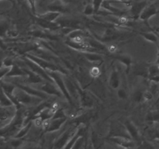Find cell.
<instances>
[{"label": "cell", "mask_w": 159, "mask_h": 149, "mask_svg": "<svg viewBox=\"0 0 159 149\" xmlns=\"http://www.w3.org/2000/svg\"><path fill=\"white\" fill-rule=\"evenodd\" d=\"M77 127H70L68 130H65L63 133L60 135L58 137L57 140L54 141V147L55 148H64L65 146V144L70 141L71 138H72L73 135L75 133L76 130H77Z\"/></svg>", "instance_id": "6"}, {"label": "cell", "mask_w": 159, "mask_h": 149, "mask_svg": "<svg viewBox=\"0 0 159 149\" xmlns=\"http://www.w3.org/2000/svg\"><path fill=\"white\" fill-rule=\"evenodd\" d=\"M89 74L93 78H97L100 75V70L98 67H93L89 71Z\"/></svg>", "instance_id": "34"}, {"label": "cell", "mask_w": 159, "mask_h": 149, "mask_svg": "<svg viewBox=\"0 0 159 149\" xmlns=\"http://www.w3.org/2000/svg\"><path fill=\"white\" fill-rule=\"evenodd\" d=\"M156 63L159 64V44H158V59H157Z\"/></svg>", "instance_id": "46"}, {"label": "cell", "mask_w": 159, "mask_h": 149, "mask_svg": "<svg viewBox=\"0 0 159 149\" xmlns=\"http://www.w3.org/2000/svg\"><path fill=\"white\" fill-rule=\"evenodd\" d=\"M14 96L23 106H36L39 103H40L42 101H43V99H41V98L29 94L26 91L19 88V87H16V88L14 91Z\"/></svg>", "instance_id": "1"}, {"label": "cell", "mask_w": 159, "mask_h": 149, "mask_svg": "<svg viewBox=\"0 0 159 149\" xmlns=\"http://www.w3.org/2000/svg\"><path fill=\"white\" fill-rule=\"evenodd\" d=\"M117 96L120 99H126L127 98V93L124 88H119L117 92Z\"/></svg>", "instance_id": "39"}, {"label": "cell", "mask_w": 159, "mask_h": 149, "mask_svg": "<svg viewBox=\"0 0 159 149\" xmlns=\"http://www.w3.org/2000/svg\"><path fill=\"white\" fill-rule=\"evenodd\" d=\"M118 1H121V2H127L128 0H118Z\"/></svg>", "instance_id": "49"}, {"label": "cell", "mask_w": 159, "mask_h": 149, "mask_svg": "<svg viewBox=\"0 0 159 149\" xmlns=\"http://www.w3.org/2000/svg\"><path fill=\"white\" fill-rule=\"evenodd\" d=\"M141 36L144 37L145 40H147L148 41L152 42V43H159V38L158 36L153 32H143L140 33Z\"/></svg>", "instance_id": "25"}, {"label": "cell", "mask_w": 159, "mask_h": 149, "mask_svg": "<svg viewBox=\"0 0 159 149\" xmlns=\"http://www.w3.org/2000/svg\"><path fill=\"white\" fill-rule=\"evenodd\" d=\"M62 14L57 12H51V11H48V12H45L43 14H37L36 16H38L40 18L44 19V20H48L51 22H55L58 17H60Z\"/></svg>", "instance_id": "22"}, {"label": "cell", "mask_w": 159, "mask_h": 149, "mask_svg": "<svg viewBox=\"0 0 159 149\" xmlns=\"http://www.w3.org/2000/svg\"><path fill=\"white\" fill-rule=\"evenodd\" d=\"M109 83H110V86L114 89L119 88L120 84V78L119 73L116 69H113L110 73Z\"/></svg>", "instance_id": "19"}, {"label": "cell", "mask_w": 159, "mask_h": 149, "mask_svg": "<svg viewBox=\"0 0 159 149\" xmlns=\"http://www.w3.org/2000/svg\"><path fill=\"white\" fill-rule=\"evenodd\" d=\"M17 1H20V2H22V1H23V0H17Z\"/></svg>", "instance_id": "50"}, {"label": "cell", "mask_w": 159, "mask_h": 149, "mask_svg": "<svg viewBox=\"0 0 159 149\" xmlns=\"http://www.w3.org/2000/svg\"><path fill=\"white\" fill-rule=\"evenodd\" d=\"M62 1H64L65 3H67V4H69V3L72 2L74 1V0H62Z\"/></svg>", "instance_id": "45"}, {"label": "cell", "mask_w": 159, "mask_h": 149, "mask_svg": "<svg viewBox=\"0 0 159 149\" xmlns=\"http://www.w3.org/2000/svg\"><path fill=\"white\" fill-rule=\"evenodd\" d=\"M26 57L28 58L31 59L32 61H34V62H36L37 64H38L40 67L43 68L45 70H52V71H60L61 73H62L63 74H66L67 75V71H65V69L63 68H59L58 66H57L56 65L53 64L52 62H50L48 61V60L44 58H42V57H38V56H35V55H33L31 54H25Z\"/></svg>", "instance_id": "3"}, {"label": "cell", "mask_w": 159, "mask_h": 149, "mask_svg": "<svg viewBox=\"0 0 159 149\" xmlns=\"http://www.w3.org/2000/svg\"><path fill=\"white\" fill-rule=\"evenodd\" d=\"M36 23L40 28L48 31H55L57 30L61 27L56 22H51L44 19L40 18L38 16H36Z\"/></svg>", "instance_id": "13"}, {"label": "cell", "mask_w": 159, "mask_h": 149, "mask_svg": "<svg viewBox=\"0 0 159 149\" xmlns=\"http://www.w3.org/2000/svg\"><path fill=\"white\" fill-rule=\"evenodd\" d=\"M148 1L151 2H155V1H158V0H148Z\"/></svg>", "instance_id": "48"}, {"label": "cell", "mask_w": 159, "mask_h": 149, "mask_svg": "<svg viewBox=\"0 0 159 149\" xmlns=\"http://www.w3.org/2000/svg\"><path fill=\"white\" fill-rule=\"evenodd\" d=\"M149 80L152 81V82H157V83H159V74L155 76H152V77L149 78Z\"/></svg>", "instance_id": "44"}, {"label": "cell", "mask_w": 159, "mask_h": 149, "mask_svg": "<svg viewBox=\"0 0 159 149\" xmlns=\"http://www.w3.org/2000/svg\"><path fill=\"white\" fill-rule=\"evenodd\" d=\"M159 12L158 8H157L156 4L155 2H152L149 3L147 6L145 7V9L143 10V12H141V16H140V19L143 21L147 22L149 19L152 18L154 16L157 15Z\"/></svg>", "instance_id": "10"}, {"label": "cell", "mask_w": 159, "mask_h": 149, "mask_svg": "<svg viewBox=\"0 0 159 149\" xmlns=\"http://www.w3.org/2000/svg\"><path fill=\"white\" fill-rule=\"evenodd\" d=\"M1 1H3V0H1ZM8 1L12 3V4H14V2H15V0H8Z\"/></svg>", "instance_id": "47"}, {"label": "cell", "mask_w": 159, "mask_h": 149, "mask_svg": "<svg viewBox=\"0 0 159 149\" xmlns=\"http://www.w3.org/2000/svg\"><path fill=\"white\" fill-rule=\"evenodd\" d=\"M24 63L26 64V67L28 68H30V70H32L33 71H34L35 73H37V74H39L40 76H41L44 80L48 81V82H53V83H55L54 81V79L48 74L47 71L45 69H43L42 67H40L38 64H37L36 62H34V61H32L31 59L28 58V57H25L24 58Z\"/></svg>", "instance_id": "5"}, {"label": "cell", "mask_w": 159, "mask_h": 149, "mask_svg": "<svg viewBox=\"0 0 159 149\" xmlns=\"http://www.w3.org/2000/svg\"><path fill=\"white\" fill-rule=\"evenodd\" d=\"M24 70L26 71V72L27 73L25 83L29 84V85H34V84L40 83V82H43V81H45L41 76L37 74V73L33 71L32 70H30V68H24Z\"/></svg>", "instance_id": "15"}, {"label": "cell", "mask_w": 159, "mask_h": 149, "mask_svg": "<svg viewBox=\"0 0 159 149\" xmlns=\"http://www.w3.org/2000/svg\"><path fill=\"white\" fill-rule=\"evenodd\" d=\"M14 84V83H13ZM16 85L19 88H22L24 91H26V93H28L29 94L33 95V96H37V97H40L43 99H49L50 95L47 94L46 93L43 91H40V90L37 89V88H34V87L30 86V85H26V84H20V83H16Z\"/></svg>", "instance_id": "9"}, {"label": "cell", "mask_w": 159, "mask_h": 149, "mask_svg": "<svg viewBox=\"0 0 159 149\" xmlns=\"http://www.w3.org/2000/svg\"><path fill=\"white\" fill-rule=\"evenodd\" d=\"M113 57L116 59H117L119 61L124 64L126 66V69H127V72H129L130 71V66L132 64V57L131 56L128 55V54H116V55H113Z\"/></svg>", "instance_id": "20"}, {"label": "cell", "mask_w": 159, "mask_h": 149, "mask_svg": "<svg viewBox=\"0 0 159 149\" xmlns=\"http://www.w3.org/2000/svg\"><path fill=\"white\" fill-rule=\"evenodd\" d=\"M154 97V94L150 90H146L144 92V99L146 101L152 100Z\"/></svg>", "instance_id": "38"}, {"label": "cell", "mask_w": 159, "mask_h": 149, "mask_svg": "<svg viewBox=\"0 0 159 149\" xmlns=\"http://www.w3.org/2000/svg\"><path fill=\"white\" fill-rule=\"evenodd\" d=\"M159 74V64L155 63L148 67V79L152 76Z\"/></svg>", "instance_id": "29"}, {"label": "cell", "mask_w": 159, "mask_h": 149, "mask_svg": "<svg viewBox=\"0 0 159 149\" xmlns=\"http://www.w3.org/2000/svg\"><path fill=\"white\" fill-rule=\"evenodd\" d=\"M124 126H125L126 128H127V132H128V133L130 134V136L131 137L132 139L135 141H139L141 138H140L139 130H138L136 125H135L131 120H127L124 122Z\"/></svg>", "instance_id": "14"}, {"label": "cell", "mask_w": 159, "mask_h": 149, "mask_svg": "<svg viewBox=\"0 0 159 149\" xmlns=\"http://www.w3.org/2000/svg\"><path fill=\"white\" fill-rule=\"evenodd\" d=\"M33 124H34V121L31 120V121H30V122H28L26 124L23 125V127L20 129V130L17 132L16 134L14 136V138H23V137L26 136V135L28 133V132L30 131V130L31 127H32Z\"/></svg>", "instance_id": "23"}, {"label": "cell", "mask_w": 159, "mask_h": 149, "mask_svg": "<svg viewBox=\"0 0 159 149\" xmlns=\"http://www.w3.org/2000/svg\"><path fill=\"white\" fill-rule=\"evenodd\" d=\"M104 0H93V4L95 9V13L97 14L102 7V4Z\"/></svg>", "instance_id": "33"}, {"label": "cell", "mask_w": 159, "mask_h": 149, "mask_svg": "<svg viewBox=\"0 0 159 149\" xmlns=\"http://www.w3.org/2000/svg\"><path fill=\"white\" fill-rule=\"evenodd\" d=\"M84 141H85V138L84 136L79 138L77 141H75V143L73 145L72 148H81L82 147V144H84Z\"/></svg>", "instance_id": "36"}, {"label": "cell", "mask_w": 159, "mask_h": 149, "mask_svg": "<svg viewBox=\"0 0 159 149\" xmlns=\"http://www.w3.org/2000/svg\"><path fill=\"white\" fill-rule=\"evenodd\" d=\"M84 14L86 16H92L93 14L95 13V9L94 6H93V3H89L85 6V9L83 11Z\"/></svg>", "instance_id": "31"}, {"label": "cell", "mask_w": 159, "mask_h": 149, "mask_svg": "<svg viewBox=\"0 0 159 149\" xmlns=\"http://www.w3.org/2000/svg\"><path fill=\"white\" fill-rule=\"evenodd\" d=\"M23 142H24V140L23 139V138H14L9 141V144H10L11 146L13 147H20V146L23 144Z\"/></svg>", "instance_id": "30"}, {"label": "cell", "mask_w": 159, "mask_h": 149, "mask_svg": "<svg viewBox=\"0 0 159 149\" xmlns=\"http://www.w3.org/2000/svg\"><path fill=\"white\" fill-rule=\"evenodd\" d=\"M66 121H67V116L66 117L51 119V122H50L49 127H48V128L45 131L46 132L57 131V130H60L61 127H62V125H63Z\"/></svg>", "instance_id": "18"}, {"label": "cell", "mask_w": 159, "mask_h": 149, "mask_svg": "<svg viewBox=\"0 0 159 149\" xmlns=\"http://www.w3.org/2000/svg\"><path fill=\"white\" fill-rule=\"evenodd\" d=\"M27 2L28 5H29L30 8L31 9V12L33 14L36 13V7H35V0H26Z\"/></svg>", "instance_id": "41"}, {"label": "cell", "mask_w": 159, "mask_h": 149, "mask_svg": "<svg viewBox=\"0 0 159 149\" xmlns=\"http://www.w3.org/2000/svg\"><path fill=\"white\" fill-rule=\"evenodd\" d=\"M48 74L54 79V82H55L56 85H57L60 90L61 91V93H63L64 96H65V99L69 102L70 104L72 105L73 104V99L72 97L70 95L69 92H68V88H67L66 85H65V80H64V76L62 73H61L60 71H52V70H46Z\"/></svg>", "instance_id": "2"}, {"label": "cell", "mask_w": 159, "mask_h": 149, "mask_svg": "<svg viewBox=\"0 0 159 149\" xmlns=\"http://www.w3.org/2000/svg\"><path fill=\"white\" fill-rule=\"evenodd\" d=\"M84 57L90 62H102V57L100 54H98L96 52H93V51H83L82 52Z\"/></svg>", "instance_id": "21"}, {"label": "cell", "mask_w": 159, "mask_h": 149, "mask_svg": "<svg viewBox=\"0 0 159 149\" xmlns=\"http://www.w3.org/2000/svg\"><path fill=\"white\" fill-rule=\"evenodd\" d=\"M85 40L88 42V43L92 47L96 50H106V48H107L103 43H102L99 40H96V39L90 38V37H85Z\"/></svg>", "instance_id": "24"}, {"label": "cell", "mask_w": 159, "mask_h": 149, "mask_svg": "<svg viewBox=\"0 0 159 149\" xmlns=\"http://www.w3.org/2000/svg\"><path fill=\"white\" fill-rule=\"evenodd\" d=\"M85 126L82 125V124L79 125V127H78V128H77V130H76L75 134L73 135L72 138L70 139V141H68L66 144H65V146L64 148H72L73 145H74V144L75 143V141H77L79 138L84 136V135H85Z\"/></svg>", "instance_id": "17"}, {"label": "cell", "mask_w": 159, "mask_h": 149, "mask_svg": "<svg viewBox=\"0 0 159 149\" xmlns=\"http://www.w3.org/2000/svg\"><path fill=\"white\" fill-rule=\"evenodd\" d=\"M134 73L137 75H141L144 77H148V68H146L143 65H137L134 70Z\"/></svg>", "instance_id": "27"}, {"label": "cell", "mask_w": 159, "mask_h": 149, "mask_svg": "<svg viewBox=\"0 0 159 149\" xmlns=\"http://www.w3.org/2000/svg\"><path fill=\"white\" fill-rule=\"evenodd\" d=\"M8 27H9V23L6 20H2L1 21V34L2 37H3L4 34L8 31Z\"/></svg>", "instance_id": "35"}, {"label": "cell", "mask_w": 159, "mask_h": 149, "mask_svg": "<svg viewBox=\"0 0 159 149\" xmlns=\"http://www.w3.org/2000/svg\"><path fill=\"white\" fill-rule=\"evenodd\" d=\"M109 141L117 144L119 147H125V148L134 147L135 146L133 139L126 138V137H110L109 138Z\"/></svg>", "instance_id": "11"}, {"label": "cell", "mask_w": 159, "mask_h": 149, "mask_svg": "<svg viewBox=\"0 0 159 149\" xmlns=\"http://www.w3.org/2000/svg\"><path fill=\"white\" fill-rule=\"evenodd\" d=\"M47 9L48 11L57 12L61 14L68 13L70 11L69 8H68V4L65 3L62 0H54L48 5Z\"/></svg>", "instance_id": "8"}, {"label": "cell", "mask_w": 159, "mask_h": 149, "mask_svg": "<svg viewBox=\"0 0 159 149\" xmlns=\"http://www.w3.org/2000/svg\"><path fill=\"white\" fill-rule=\"evenodd\" d=\"M134 100L136 102H140L144 99V92L141 90H137L133 96Z\"/></svg>", "instance_id": "32"}, {"label": "cell", "mask_w": 159, "mask_h": 149, "mask_svg": "<svg viewBox=\"0 0 159 149\" xmlns=\"http://www.w3.org/2000/svg\"><path fill=\"white\" fill-rule=\"evenodd\" d=\"M14 62L10 57H6L2 61V65L6 67H12L13 65Z\"/></svg>", "instance_id": "40"}, {"label": "cell", "mask_w": 159, "mask_h": 149, "mask_svg": "<svg viewBox=\"0 0 159 149\" xmlns=\"http://www.w3.org/2000/svg\"><path fill=\"white\" fill-rule=\"evenodd\" d=\"M150 3V2L148 0H139L132 3L130 6V16L134 20H138L140 19L141 12H143L146 6Z\"/></svg>", "instance_id": "7"}, {"label": "cell", "mask_w": 159, "mask_h": 149, "mask_svg": "<svg viewBox=\"0 0 159 149\" xmlns=\"http://www.w3.org/2000/svg\"><path fill=\"white\" fill-rule=\"evenodd\" d=\"M61 117H66V115H65V111H64L62 109H59L57 112L54 114V116H52L51 119H56V118H61Z\"/></svg>", "instance_id": "37"}, {"label": "cell", "mask_w": 159, "mask_h": 149, "mask_svg": "<svg viewBox=\"0 0 159 149\" xmlns=\"http://www.w3.org/2000/svg\"><path fill=\"white\" fill-rule=\"evenodd\" d=\"M56 23L61 26V27H65V28H70V29H81L80 23L78 20H75V19L71 18H58L56 20Z\"/></svg>", "instance_id": "12"}, {"label": "cell", "mask_w": 159, "mask_h": 149, "mask_svg": "<svg viewBox=\"0 0 159 149\" xmlns=\"http://www.w3.org/2000/svg\"><path fill=\"white\" fill-rule=\"evenodd\" d=\"M146 120L149 122H158L159 121V110H152L148 113L146 116Z\"/></svg>", "instance_id": "26"}, {"label": "cell", "mask_w": 159, "mask_h": 149, "mask_svg": "<svg viewBox=\"0 0 159 149\" xmlns=\"http://www.w3.org/2000/svg\"><path fill=\"white\" fill-rule=\"evenodd\" d=\"M27 73L24 70V68L19 66L17 64L14 63L11 67L9 72L6 74V78H16V77H26Z\"/></svg>", "instance_id": "16"}, {"label": "cell", "mask_w": 159, "mask_h": 149, "mask_svg": "<svg viewBox=\"0 0 159 149\" xmlns=\"http://www.w3.org/2000/svg\"><path fill=\"white\" fill-rule=\"evenodd\" d=\"M107 50H108L111 53H115L116 51V50H117V48H116V47L115 46V45L112 44V45H110V46L107 47Z\"/></svg>", "instance_id": "43"}, {"label": "cell", "mask_w": 159, "mask_h": 149, "mask_svg": "<svg viewBox=\"0 0 159 149\" xmlns=\"http://www.w3.org/2000/svg\"><path fill=\"white\" fill-rule=\"evenodd\" d=\"M14 106L12 101L6 96V93L2 90V97H1V107H8Z\"/></svg>", "instance_id": "28"}, {"label": "cell", "mask_w": 159, "mask_h": 149, "mask_svg": "<svg viewBox=\"0 0 159 149\" xmlns=\"http://www.w3.org/2000/svg\"><path fill=\"white\" fill-rule=\"evenodd\" d=\"M34 85H37V88H36L40 90V91L44 92V93L50 95V96H55L60 98L64 96L63 93H61L60 88L57 87V85H56L55 83H53V82H48V81L45 80L43 81V82L34 84ZM64 97H65V96H64Z\"/></svg>", "instance_id": "4"}, {"label": "cell", "mask_w": 159, "mask_h": 149, "mask_svg": "<svg viewBox=\"0 0 159 149\" xmlns=\"http://www.w3.org/2000/svg\"><path fill=\"white\" fill-rule=\"evenodd\" d=\"M11 67H6V66H3L2 65V68H1V79H3V78L6 76V74H7L8 72L10 70Z\"/></svg>", "instance_id": "42"}]
</instances>
